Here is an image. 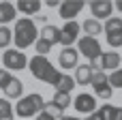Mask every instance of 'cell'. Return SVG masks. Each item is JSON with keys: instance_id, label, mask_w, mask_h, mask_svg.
I'll use <instances>...</instances> for the list:
<instances>
[{"instance_id": "6da1fadb", "label": "cell", "mask_w": 122, "mask_h": 120, "mask_svg": "<svg viewBox=\"0 0 122 120\" xmlns=\"http://www.w3.org/2000/svg\"><path fill=\"white\" fill-rule=\"evenodd\" d=\"M28 67H30V73H32V77L34 79H41V82H45V84H49V86H54L56 88V84H58V79H60V71L47 60V56H32L30 60H28Z\"/></svg>"}, {"instance_id": "7a4b0ae2", "label": "cell", "mask_w": 122, "mask_h": 120, "mask_svg": "<svg viewBox=\"0 0 122 120\" xmlns=\"http://www.w3.org/2000/svg\"><path fill=\"white\" fill-rule=\"evenodd\" d=\"M39 39V30L34 26V21L30 17H21L15 21V28H13V41L17 45V49H26L30 47L32 43H36Z\"/></svg>"}, {"instance_id": "3957f363", "label": "cell", "mask_w": 122, "mask_h": 120, "mask_svg": "<svg viewBox=\"0 0 122 120\" xmlns=\"http://www.w3.org/2000/svg\"><path fill=\"white\" fill-rule=\"evenodd\" d=\"M45 107V99L36 92L32 94H26L17 101V105L13 107V112L19 116V118H32V116H39Z\"/></svg>"}, {"instance_id": "277c9868", "label": "cell", "mask_w": 122, "mask_h": 120, "mask_svg": "<svg viewBox=\"0 0 122 120\" xmlns=\"http://www.w3.org/2000/svg\"><path fill=\"white\" fill-rule=\"evenodd\" d=\"M2 62H4V69H6L9 73H11V71H21V69L28 67V58H26V54L19 52V49H6V52L2 54Z\"/></svg>"}, {"instance_id": "5b68a950", "label": "cell", "mask_w": 122, "mask_h": 120, "mask_svg": "<svg viewBox=\"0 0 122 120\" xmlns=\"http://www.w3.org/2000/svg\"><path fill=\"white\" fill-rule=\"evenodd\" d=\"M77 52L81 54V56H86L88 60H97L103 52H101V43L97 41V39H92V37H79V41H77Z\"/></svg>"}, {"instance_id": "8992f818", "label": "cell", "mask_w": 122, "mask_h": 120, "mask_svg": "<svg viewBox=\"0 0 122 120\" xmlns=\"http://www.w3.org/2000/svg\"><path fill=\"white\" fill-rule=\"evenodd\" d=\"M92 88H94L97 97H99V99H103V101H109V99H112V94H114V88L109 86L107 75H105L103 71H94V77H92Z\"/></svg>"}, {"instance_id": "52a82bcc", "label": "cell", "mask_w": 122, "mask_h": 120, "mask_svg": "<svg viewBox=\"0 0 122 120\" xmlns=\"http://www.w3.org/2000/svg\"><path fill=\"white\" fill-rule=\"evenodd\" d=\"M79 32H81V24L73 21H64V26L60 28V43L64 47H71L75 41H79Z\"/></svg>"}, {"instance_id": "ba28073f", "label": "cell", "mask_w": 122, "mask_h": 120, "mask_svg": "<svg viewBox=\"0 0 122 120\" xmlns=\"http://www.w3.org/2000/svg\"><path fill=\"white\" fill-rule=\"evenodd\" d=\"M84 6H86V2H81V0H64V2H60L58 11H60V17L64 21H73Z\"/></svg>"}, {"instance_id": "9c48e42d", "label": "cell", "mask_w": 122, "mask_h": 120, "mask_svg": "<svg viewBox=\"0 0 122 120\" xmlns=\"http://www.w3.org/2000/svg\"><path fill=\"white\" fill-rule=\"evenodd\" d=\"M90 11H92V19H101V17H105V21L112 17V11H114V2H109V0H92L90 4Z\"/></svg>"}, {"instance_id": "30bf717a", "label": "cell", "mask_w": 122, "mask_h": 120, "mask_svg": "<svg viewBox=\"0 0 122 120\" xmlns=\"http://www.w3.org/2000/svg\"><path fill=\"white\" fill-rule=\"evenodd\" d=\"M73 107H75L79 114H92V112H97V99H94L92 94L81 92V94H77V97L73 99Z\"/></svg>"}, {"instance_id": "8fae6325", "label": "cell", "mask_w": 122, "mask_h": 120, "mask_svg": "<svg viewBox=\"0 0 122 120\" xmlns=\"http://www.w3.org/2000/svg\"><path fill=\"white\" fill-rule=\"evenodd\" d=\"M77 60H79V52L75 47H64L58 56V62L62 69H77Z\"/></svg>"}, {"instance_id": "7c38bea8", "label": "cell", "mask_w": 122, "mask_h": 120, "mask_svg": "<svg viewBox=\"0 0 122 120\" xmlns=\"http://www.w3.org/2000/svg\"><path fill=\"white\" fill-rule=\"evenodd\" d=\"M99 62H101L103 73L105 71H116V69H120V54L118 52H105V54H101Z\"/></svg>"}, {"instance_id": "4fadbf2b", "label": "cell", "mask_w": 122, "mask_h": 120, "mask_svg": "<svg viewBox=\"0 0 122 120\" xmlns=\"http://www.w3.org/2000/svg\"><path fill=\"white\" fill-rule=\"evenodd\" d=\"M92 77H94V69L90 64H77V69H75V84H79V86L92 84Z\"/></svg>"}, {"instance_id": "5bb4252c", "label": "cell", "mask_w": 122, "mask_h": 120, "mask_svg": "<svg viewBox=\"0 0 122 120\" xmlns=\"http://www.w3.org/2000/svg\"><path fill=\"white\" fill-rule=\"evenodd\" d=\"M39 39H43V41L56 45V43H60V28H58V26H51V24H45V26L41 28V32H39Z\"/></svg>"}, {"instance_id": "9a60e30c", "label": "cell", "mask_w": 122, "mask_h": 120, "mask_svg": "<svg viewBox=\"0 0 122 120\" xmlns=\"http://www.w3.org/2000/svg\"><path fill=\"white\" fill-rule=\"evenodd\" d=\"M17 19V9L13 2H0V24H9Z\"/></svg>"}, {"instance_id": "2e32d148", "label": "cell", "mask_w": 122, "mask_h": 120, "mask_svg": "<svg viewBox=\"0 0 122 120\" xmlns=\"http://www.w3.org/2000/svg\"><path fill=\"white\" fill-rule=\"evenodd\" d=\"M15 9L19 13H24V15H36L41 11V2L39 0H19Z\"/></svg>"}, {"instance_id": "e0dca14e", "label": "cell", "mask_w": 122, "mask_h": 120, "mask_svg": "<svg viewBox=\"0 0 122 120\" xmlns=\"http://www.w3.org/2000/svg\"><path fill=\"white\" fill-rule=\"evenodd\" d=\"M81 30L86 32V37H92V39H97V34H101V32H103V24L90 17V19H86V21L81 24Z\"/></svg>"}, {"instance_id": "ac0fdd59", "label": "cell", "mask_w": 122, "mask_h": 120, "mask_svg": "<svg viewBox=\"0 0 122 120\" xmlns=\"http://www.w3.org/2000/svg\"><path fill=\"white\" fill-rule=\"evenodd\" d=\"M4 94H6V99H21V94H24V84H21L17 77H13L11 84L4 88Z\"/></svg>"}, {"instance_id": "d6986e66", "label": "cell", "mask_w": 122, "mask_h": 120, "mask_svg": "<svg viewBox=\"0 0 122 120\" xmlns=\"http://www.w3.org/2000/svg\"><path fill=\"white\" fill-rule=\"evenodd\" d=\"M73 88H75V77H71L69 73H62L60 79H58V84H56V92H66V94H71Z\"/></svg>"}, {"instance_id": "ffe728a7", "label": "cell", "mask_w": 122, "mask_h": 120, "mask_svg": "<svg viewBox=\"0 0 122 120\" xmlns=\"http://www.w3.org/2000/svg\"><path fill=\"white\" fill-rule=\"evenodd\" d=\"M51 103L58 107V110H66L69 105H73V99H71V94H66V92H56L54 94V99H51Z\"/></svg>"}, {"instance_id": "44dd1931", "label": "cell", "mask_w": 122, "mask_h": 120, "mask_svg": "<svg viewBox=\"0 0 122 120\" xmlns=\"http://www.w3.org/2000/svg\"><path fill=\"white\" fill-rule=\"evenodd\" d=\"M0 120H15V112L9 99H0Z\"/></svg>"}, {"instance_id": "7402d4cb", "label": "cell", "mask_w": 122, "mask_h": 120, "mask_svg": "<svg viewBox=\"0 0 122 120\" xmlns=\"http://www.w3.org/2000/svg\"><path fill=\"white\" fill-rule=\"evenodd\" d=\"M103 30H105V32H116V30H122V17H109V19L103 24Z\"/></svg>"}, {"instance_id": "603a6c76", "label": "cell", "mask_w": 122, "mask_h": 120, "mask_svg": "<svg viewBox=\"0 0 122 120\" xmlns=\"http://www.w3.org/2000/svg\"><path fill=\"white\" fill-rule=\"evenodd\" d=\"M107 37V45L109 47H122V30H116V32H105Z\"/></svg>"}, {"instance_id": "cb8c5ba5", "label": "cell", "mask_w": 122, "mask_h": 120, "mask_svg": "<svg viewBox=\"0 0 122 120\" xmlns=\"http://www.w3.org/2000/svg\"><path fill=\"white\" fill-rule=\"evenodd\" d=\"M13 41V30H9L6 26H0V47H9Z\"/></svg>"}, {"instance_id": "d4e9b609", "label": "cell", "mask_w": 122, "mask_h": 120, "mask_svg": "<svg viewBox=\"0 0 122 120\" xmlns=\"http://www.w3.org/2000/svg\"><path fill=\"white\" fill-rule=\"evenodd\" d=\"M107 82L112 88H122V69L112 71V75H107Z\"/></svg>"}, {"instance_id": "484cf974", "label": "cell", "mask_w": 122, "mask_h": 120, "mask_svg": "<svg viewBox=\"0 0 122 120\" xmlns=\"http://www.w3.org/2000/svg\"><path fill=\"white\" fill-rule=\"evenodd\" d=\"M51 43H47V41H43V39H36V43H34V49H36V56H45L47 52H51Z\"/></svg>"}, {"instance_id": "4316f807", "label": "cell", "mask_w": 122, "mask_h": 120, "mask_svg": "<svg viewBox=\"0 0 122 120\" xmlns=\"http://www.w3.org/2000/svg\"><path fill=\"white\" fill-rule=\"evenodd\" d=\"M43 112H45V114H49V116H51L54 120H56V118L60 120L62 116H64V114H62V110H58V107H56V105H54L51 101H49V103H45V107H43Z\"/></svg>"}, {"instance_id": "83f0119b", "label": "cell", "mask_w": 122, "mask_h": 120, "mask_svg": "<svg viewBox=\"0 0 122 120\" xmlns=\"http://www.w3.org/2000/svg\"><path fill=\"white\" fill-rule=\"evenodd\" d=\"M116 110H118V107H114V105L105 103V105H103V107H101L99 112L103 114V118H105V120H114V116H116Z\"/></svg>"}, {"instance_id": "f1b7e54d", "label": "cell", "mask_w": 122, "mask_h": 120, "mask_svg": "<svg viewBox=\"0 0 122 120\" xmlns=\"http://www.w3.org/2000/svg\"><path fill=\"white\" fill-rule=\"evenodd\" d=\"M11 79H13V75H11L6 69H0V90H4V88L11 84Z\"/></svg>"}, {"instance_id": "f546056e", "label": "cell", "mask_w": 122, "mask_h": 120, "mask_svg": "<svg viewBox=\"0 0 122 120\" xmlns=\"http://www.w3.org/2000/svg\"><path fill=\"white\" fill-rule=\"evenodd\" d=\"M86 120H105V118H103V114L97 110V112H92V114H90V116H88Z\"/></svg>"}, {"instance_id": "4dcf8cb0", "label": "cell", "mask_w": 122, "mask_h": 120, "mask_svg": "<svg viewBox=\"0 0 122 120\" xmlns=\"http://www.w3.org/2000/svg\"><path fill=\"white\" fill-rule=\"evenodd\" d=\"M36 120H54V118H51L49 114H45V112H41V114L36 116Z\"/></svg>"}, {"instance_id": "1f68e13d", "label": "cell", "mask_w": 122, "mask_h": 120, "mask_svg": "<svg viewBox=\"0 0 122 120\" xmlns=\"http://www.w3.org/2000/svg\"><path fill=\"white\" fill-rule=\"evenodd\" d=\"M114 120H122V107H118V110H116V116H114Z\"/></svg>"}, {"instance_id": "d6a6232c", "label": "cell", "mask_w": 122, "mask_h": 120, "mask_svg": "<svg viewBox=\"0 0 122 120\" xmlns=\"http://www.w3.org/2000/svg\"><path fill=\"white\" fill-rule=\"evenodd\" d=\"M47 6H60L58 0H47Z\"/></svg>"}, {"instance_id": "836d02e7", "label": "cell", "mask_w": 122, "mask_h": 120, "mask_svg": "<svg viewBox=\"0 0 122 120\" xmlns=\"http://www.w3.org/2000/svg\"><path fill=\"white\" fill-rule=\"evenodd\" d=\"M60 120H81V118H75V116H62Z\"/></svg>"}, {"instance_id": "e575fe53", "label": "cell", "mask_w": 122, "mask_h": 120, "mask_svg": "<svg viewBox=\"0 0 122 120\" xmlns=\"http://www.w3.org/2000/svg\"><path fill=\"white\" fill-rule=\"evenodd\" d=\"M114 6H116V9H118V11H120V13H122V0H118V2H116Z\"/></svg>"}]
</instances>
